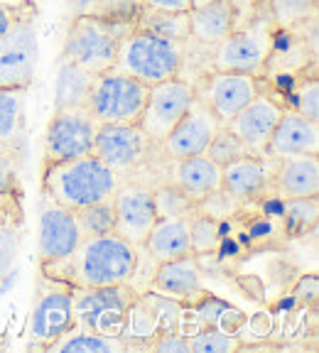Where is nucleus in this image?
<instances>
[{"label":"nucleus","instance_id":"nucleus-1","mask_svg":"<svg viewBox=\"0 0 319 353\" xmlns=\"http://www.w3.org/2000/svg\"><path fill=\"white\" fill-rule=\"evenodd\" d=\"M135 265L138 245L118 233H108L81 238L69 258L42 265V275L66 282L69 287H108L130 282Z\"/></svg>","mask_w":319,"mask_h":353},{"label":"nucleus","instance_id":"nucleus-2","mask_svg":"<svg viewBox=\"0 0 319 353\" xmlns=\"http://www.w3.org/2000/svg\"><path fill=\"white\" fill-rule=\"evenodd\" d=\"M121 174L104 165L96 154L52 162V165H44L42 170L44 199L72 211L110 199L121 187Z\"/></svg>","mask_w":319,"mask_h":353},{"label":"nucleus","instance_id":"nucleus-3","mask_svg":"<svg viewBox=\"0 0 319 353\" xmlns=\"http://www.w3.org/2000/svg\"><path fill=\"white\" fill-rule=\"evenodd\" d=\"M182 66H184V42L162 37L143 28H133L121 39L113 69L155 86L160 81L180 77Z\"/></svg>","mask_w":319,"mask_h":353},{"label":"nucleus","instance_id":"nucleus-4","mask_svg":"<svg viewBox=\"0 0 319 353\" xmlns=\"http://www.w3.org/2000/svg\"><path fill=\"white\" fill-rule=\"evenodd\" d=\"M133 28L118 20H106L99 15H79L66 30L61 57L84 66L91 74H101L116 64L121 39Z\"/></svg>","mask_w":319,"mask_h":353},{"label":"nucleus","instance_id":"nucleus-5","mask_svg":"<svg viewBox=\"0 0 319 353\" xmlns=\"http://www.w3.org/2000/svg\"><path fill=\"white\" fill-rule=\"evenodd\" d=\"M268 6L265 15L255 17L248 25H238L226 39L211 47V69L216 72H238L260 77L273 54V32H270Z\"/></svg>","mask_w":319,"mask_h":353},{"label":"nucleus","instance_id":"nucleus-6","mask_svg":"<svg viewBox=\"0 0 319 353\" xmlns=\"http://www.w3.org/2000/svg\"><path fill=\"white\" fill-rule=\"evenodd\" d=\"M77 326L104 336H123L128 312L138 292L128 282L108 287H72Z\"/></svg>","mask_w":319,"mask_h":353},{"label":"nucleus","instance_id":"nucleus-7","mask_svg":"<svg viewBox=\"0 0 319 353\" xmlns=\"http://www.w3.org/2000/svg\"><path fill=\"white\" fill-rule=\"evenodd\" d=\"M148 83L110 66L106 72L96 74L86 108L101 125L104 123H138L145 101H148Z\"/></svg>","mask_w":319,"mask_h":353},{"label":"nucleus","instance_id":"nucleus-8","mask_svg":"<svg viewBox=\"0 0 319 353\" xmlns=\"http://www.w3.org/2000/svg\"><path fill=\"white\" fill-rule=\"evenodd\" d=\"M160 152L162 145L150 140L138 123H104L96 130L94 154L104 165L118 172L121 179H126L128 174H138Z\"/></svg>","mask_w":319,"mask_h":353},{"label":"nucleus","instance_id":"nucleus-9","mask_svg":"<svg viewBox=\"0 0 319 353\" xmlns=\"http://www.w3.org/2000/svg\"><path fill=\"white\" fill-rule=\"evenodd\" d=\"M77 326L74 314V290L66 282L42 275L37 282L32 314H30V339L35 348H47Z\"/></svg>","mask_w":319,"mask_h":353},{"label":"nucleus","instance_id":"nucleus-10","mask_svg":"<svg viewBox=\"0 0 319 353\" xmlns=\"http://www.w3.org/2000/svg\"><path fill=\"white\" fill-rule=\"evenodd\" d=\"M101 123L86 105L55 108L44 130V165L94 154L96 130Z\"/></svg>","mask_w":319,"mask_h":353},{"label":"nucleus","instance_id":"nucleus-11","mask_svg":"<svg viewBox=\"0 0 319 353\" xmlns=\"http://www.w3.org/2000/svg\"><path fill=\"white\" fill-rule=\"evenodd\" d=\"M194 99H197L194 83L187 79L175 77L155 83L148 91V101H145V108L138 118V125L143 128V132L150 140L162 143L172 128L180 123V118L189 110Z\"/></svg>","mask_w":319,"mask_h":353},{"label":"nucleus","instance_id":"nucleus-12","mask_svg":"<svg viewBox=\"0 0 319 353\" xmlns=\"http://www.w3.org/2000/svg\"><path fill=\"white\" fill-rule=\"evenodd\" d=\"M35 15H20L8 34L0 37V86L28 88L37 72L39 42Z\"/></svg>","mask_w":319,"mask_h":353},{"label":"nucleus","instance_id":"nucleus-13","mask_svg":"<svg viewBox=\"0 0 319 353\" xmlns=\"http://www.w3.org/2000/svg\"><path fill=\"white\" fill-rule=\"evenodd\" d=\"M258 94V77H251V74L211 69L209 74H204L202 79L194 81V96L214 113L221 125H226Z\"/></svg>","mask_w":319,"mask_h":353},{"label":"nucleus","instance_id":"nucleus-14","mask_svg":"<svg viewBox=\"0 0 319 353\" xmlns=\"http://www.w3.org/2000/svg\"><path fill=\"white\" fill-rule=\"evenodd\" d=\"M113 209H116V233L133 245H143L150 228L157 221L155 209V194L150 184L126 182L113 194Z\"/></svg>","mask_w":319,"mask_h":353},{"label":"nucleus","instance_id":"nucleus-15","mask_svg":"<svg viewBox=\"0 0 319 353\" xmlns=\"http://www.w3.org/2000/svg\"><path fill=\"white\" fill-rule=\"evenodd\" d=\"M219 128L221 123L216 121L214 113L199 99H194L189 110L180 118V123L172 128L170 135L160 145L170 160H184V157L204 154Z\"/></svg>","mask_w":319,"mask_h":353},{"label":"nucleus","instance_id":"nucleus-16","mask_svg":"<svg viewBox=\"0 0 319 353\" xmlns=\"http://www.w3.org/2000/svg\"><path fill=\"white\" fill-rule=\"evenodd\" d=\"M79 243H81V231L77 214L44 199V206L39 211V265L69 258Z\"/></svg>","mask_w":319,"mask_h":353},{"label":"nucleus","instance_id":"nucleus-17","mask_svg":"<svg viewBox=\"0 0 319 353\" xmlns=\"http://www.w3.org/2000/svg\"><path fill=\"white\" fill-rule=\"evenodd\" d=\"M280 113H282V105L276 99H270L268 94H258L246 108L238 110L224 128H229L246 145L248 154L265 157L270 135L276 130Z\"/></svg>","mask_w":319,"mask_h":353},{"label":"nucleus","instance_id":"nucleus-18","mask_svg":"<svg viewBox=\"0 0 319 353\" xmlns=\"http://www.w3.org/2000/svg\"><path fill=\"white\" fill-rule=\"evenodd\" d=\"M287 154H319V123L304 118L295 108H282L265 150L270 160Z\"/></svg>","mask_w":319,"mask_h":353},{"label":"nucleus","instance_id":"nucleus-19","mask_svg":"<svg viewBox=\"0 0 319 353\" xmlns=\"http://www.w3.org/2000/svg\"><path fill=\"white\" fill-rule=\"evenodd\" d=\"M241 25L236 0H206L189 10V39L202 47H216Z\"/></svg>","mask_w":319,"mask_h":353},{"label":"nucleus","instance_id":"nucleus-20","mask_svg":"<svg viewBox=\"0 0 319 353\" xmlns=\"http://www.w3.org/2000/svg\"><path fill=\"white\" fill-rule=\"evenodd\" d=\"M150 292H157L175 302H192L204 292L202 287V268L197 263V255L157 263V270L150 282Z\"/></svg>","mask_w":319,"mask_h":353},{"label":"nucleus","instance_id":"nucleus-21","mask_svg":"<svg viewBox=\"0 0 319 353\" xmlns=\"http://www.w3.org/2000/svg\"><path fill=\"white\" fill-rule=\"evenodd\" d=\"M273 170V187L282 199L319 196V160L317 154H287L278 157Z\"/></svg>","mask_w":319,"mask_h":353},{"label":"nucleus","instance_id":"nucleus-22","mask_svg":"<svg viewBox=\"0 0 319 353\" xmlns=\"http://www.w3.org/2000/svg\"><path fill=\"white\" fill-rule=\"evenodd\" d=\"M273 182V170H270V157H255V154H243L238 160L221 167V189L238 199H260L268 192Z\"/></svg>","mask_w":319,"mask_h":353},{"label":"nucleus","instance_id":"nucleus-23","mask_svg":"<svg viewBox=\"0 0 319 353\" xmlns=\"http://www.w3.org/2000/svg\"><path fill=\"white\" fill-rule=\"evenodd\" d=\"M172 162V179L182 192H187L194 201H202L211 192L221 189V167L206 154H194Z\"/></svg>","mask_w":319,"mask_h":353},{"label":"nucleus","instance_id":"nucleus-24","mask_svg":"<svg viewBox=\"0 0 319 353\" xmlns=\"http://www.w3.org/2000/svg\"><path fill=\"white\" fill-rule=\"evenodd\" d=\"M143 245L157 263L192 255L189 219H157Z\"/></svg>","mask_w":319,"mask_h":353},{"label":"nucleus","instance_id":"nucleus-25","mask_svg":"<svg viewBox=\"0 0 319 353\" xmlns=\"http://www.w3.org/2000/svg\"><path fill=\"white\" fill-rule=\"evenodd\" d=\"M25 96L28 88L0 86V150L25 154Z\"/></svg>","mask_w":319,"mask_h":353},{"label":"nucleus","instance_id":"nucleus-26","mask_svg":"<svg viewBox=\"0 0 319 353\" xmlns=\"http://www.w3.org/2000/svg\"><path fill=\"white\" fill-rule=\"evenodd\" d=\"M96 74L84 66L61 57L55 81V108H72V105H86Z\"/></svg>","mask_w":319,"mask_h":353},{"label":"nucleus","instance_id":"nucleus-27","mask_svg":"<svg viewBox=\"0 0 319 353\" xmlns=\"http://www.w3.org/2000/svg\"><path fill=\"white\" fill-rule=\"evenodd\" d=\"M126 346L121 336H104L96 331L74 326L69 334L57 339L47 351L50 353H121Z\"/></svg>","mask_w":319,"mask_h":353},{"label":"nucleus","instance_id":"nucleus-28","mask_svg":"<svg viewBox=\"0 0 319 353\" xmlns=\"http://www.w3.org/2000/svg\"><path fill=\"white\" fill-rule=\"evenodd\" d=\"M265 6L278 28L290 32L317 20V0H265Z\"/></svg>","mask_w":319,"mask_h":353},{"label":"nucleus","instance_id":"nucleus-29","mask_svg":"<svg viewBox=\"0 0 319 353\" xmlns=\"http://www.w3.org/2000/svg\"><path fill=\"white\" fill-rule=\"evenodd\" d=\"M74 214H77V223H79V231H81V238L116 233V209H113V196L104 199V201H96V204L84 206V209L74 211Z\"/></svg>","mask_w":319,"mask_h":353},{"label":"nucleus","instance_id":"nucleus-30","mask_svg":"<svg viewBox=\"0 0 319 353\" xmlns=\"http://www.w3.org/2000/svg\"><path fill=\"white\" fill-rule=\"evenodd\" d=\"M157 219H192L197 214V201L187 192H182L175 182L153 187Z\"/></svg>","mask_w":319,"mask_h":353},{"label":"nucleus","instance_id":"nucleus-31","mask_svg":"<svg viewBox=\"0 0 319 353\" xmlns=\"http://www.w3.org/2000/svg\"><path fill=\"white\" fill-rule=\"evenodd\" d=\"M135 28L150 30L162 37L187 42L189 39V12H160V10H143Z\"/></svg>","mask_w":319,"mask_h":353},{"label":"nucleus","instance_id":"nucleus-32","mask_svg":"<svg viewBox=\"0 0 319 353\" xmlns=\"http://www.w3.org/2000/svg\"><path fill=\"white\" fill-rule=\"evenodd\" d=\"M189 346L194 353H233L241 348L236 334L219 329V326H204L189 336Z\"/></svg>","mask_w":319,"mask_h":353},{"label":"nucleus","instance_id":"nucleus-33","mask_svg":"<svg viewBox=\"0 0 319 353\" xmlns=\"http://www.w3.org/2000/svg\"><path fill=\"white\" fill-rule=\"evenodd\" d=\"M189 238H192V253L194 255L214 253L221 243L219 221L197 211V214L189 219Z\"/></svg>","mask_w":319,"mask_h":353},{"label":"nucleus","instance_id":"nucleus-34","mask_svg":"<svg viewBox=\"0 0 319 353\" xmlns=\"http://www.w3.org/2000/svg\"><path fill=\"white\" fill-rule=\"evenodd\" d=\"M22 243V216L0 221V280L12 270Z\"/></svg>","mask_w":319,"mask_h":353},{"label":"nucleus","instance_id":"nucleus-35","mask_svg":"<svg viewBox=\"0 0 319 353\" xmlns=\"http://www.w3.org/2000/svg\"><path fill=\"white\" fill-rule=\"evenodd\" d=\"M204 154L211 157L219 167H224V165H229V162L243 157V154H248V150H246V145H243L241 140L229 130V128L221 125L219 130H216L214 138H211L209 148H206V152Z\"/></svg>","mask_w":319,"mask_h":353},{"label":"nucleus","instance_id":"nucleus-36","mask_svg":"<svg viewBox=\"0 0 319 353\" xmlns=\"http://www.w3.org/2000/svg\"><path fill=\"white\" fill-rule=\"evenodd\" d=\"M20 165L22 154L0 150V192L20 199Z\"/></svg>","mask_w":319,"mask_h":353},{"label":"nucleus","instance_id":"nucleus-37","mask_svg":"<svg viewBox=\"0 0 319 353\" xmlns=\"http://www.w3.org/2000/svg\"><path fill=\"white\" fill-rule=\"evenodd\" d=\"M238 206H241V201H238L233 194L226 192V189H216V192H211L209 196H204L202 201H197L199 214H206L216 221L224 219V216H231Z\"/></svg>","mask_w":319,"mask_h":353},{"label":"nucleus","instance_id":"nucleus-38","mask_svg":"<svg viewBox=\"0 0 319 353\" xmlns=\"http://www.w3.org/2000/svg\"><path fill=\"white\" fill-rule=\"evenodd\" d=\"M298 113H302L304 118L319 123V81L317 79H309V81L300 83L298 91Z\"/></svg>","mask_w":319,"mask_h":353},{"label":"nucleus","instance_id":"nucleus-39","mask_svg":"<svg viewBox=\"0 0 319 353\" xmlns=\"http://www.w3.org/2000/svg\"><path fill=\"white\" fill-rule=\"evenodd\" d=\"M287 214H290V221L300 223V228L312 226L317 221V196L287 199Z\"/></svg>","mask_w":319,"mask_h":353},{"label":"nucleus","instance_id":"nucleus-40","mask_svg":"<svg viewBox=\"0 0 319 353\" xmlns=\"http://www.w3.org/2000/svg\"><path fill=\"white\" fill-rule=\"evenodd\" d=\"M150 348L157 353H189L192 346H189V336L184 334H177L175 329L160 331L155 341H150Z\"/></svg>","mask_w":319,"mask_h":353},{"label":"nucleus","instance_id":"nucleus-41","mask_svg":"<svg viewBox=\"0 0 319 353\" xmlns=\"http://www.w3.org/2000/svg\"><path fill=\"white\" fill-rule=\"evenodd\" d=\"M145 10H160V12H189L192 0H138Z\"/></svg>","mask_w":319,"mask_h":353},{"label":"nucleus","instance_id":"nucleus-42","mask_svg":"<svg viewBox=\"0 0 319 353\" xmlns=\"http://www.w3.org/2000/svg\"><path fill=\"white\" fill-rule=\"evenodd\" d=\"M20 199L17 196H8V194L0 192V221L10 219V216H20V206H17Z\"/></svg>","mask_w":319,"mask_h":353},{"label":"nucleus","instance_id":"nucleus-43","mask_svg":"<svg viewBox=\"0 0 319 353\" xmlns=\"http://www.w3.org/2000/svg\"><path fill=\"white\" fill-rule=\"evenodd\" d=\"M20 15H30V12H15V10H10V8L0 6V37H3V34H8V30L15 25V20Z\"/></svg>","mask_w":319,"mask_h":353},{"label":"nucleus","instance_id":"nucleus-44","mask_svg":"<svg viewBox=\"0 0 319 353\" xmlns=\"http://www.w3.org/2000/svg\"><path fill=\"white\" fill-rule=\"evenodd\" d=\"M0 6L15 12H37V0H0Z\"/></svg>","mask_w":319,"mask_h":353}]
</instances>
